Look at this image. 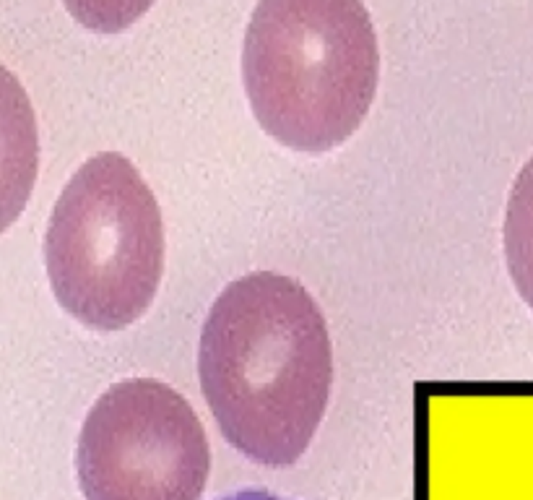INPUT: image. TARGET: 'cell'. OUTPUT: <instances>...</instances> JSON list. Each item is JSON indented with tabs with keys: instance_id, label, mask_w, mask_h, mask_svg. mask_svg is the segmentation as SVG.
Here are the masks:
<instances>
[{
	"instance_id": "cell-1",
	"label": "cell",
	"mask_w": 533,
	"mask_h": 500,
	"mask_svg": "<svg viewBox=\"0 0 533 500\" xmlns=\"http://www.w3.org/2000/svg\"><path fill=\"white\" fill-rule=\"evenodd\" d=\"M198 378L232 446L263 467H292L330 396L333 355L320 305L283 274L234 279L208 310Z\"/></svg>"
},
{
	"instance_id": "cell-2",
	"label": "cell",
	"mask_w": 533,
	"mask_h": 500,
	"mask_svg": "<svg viewBox=\"0 0 533 500\" xmlns=\"http://www.w3.org/2000/svg\"><path fill=\"white\" fill-rule=\"evenodd\" d=\"M380 78L362 0H258L242 47V84L271 139L323 154L367 118Z\"/></svg>"
},
{
	"instance_id": "cell-3",
	"label": "cell",
	"mask_w": 533,
	"mask_h": 500,
	"mask_svg": "<svg viewBox=\"0 0 533 500\" xmlns=\"http://www.w3.org/2000/svg\"><path fill=\"white\" fill-rule=\"evenodd\" d=\"M55 300L84 326L120 331L151 307L164 271L162 208L122 154L102 152L60 190L44 235Z\"/></svg>"
},
{
	"instance_id": "cell-4",
	"label": "cell",
	"mask_w": 533,
	"mask_h": 500,
	"mask_svg": "<svg viewBox=\"0 0 533 500\" xmlns=\"http://www.w3.org/2000/svg\"><path fill=\"white\" fill-rule=\"evenodd\" d=\"M76 472L84 500H200L211 448L185 396L153 378H131L88 409Z\"/></svg>"
},
{
	"instance_id": "cell-5",
	"label": "cell",
	"mask_w": 533,
	"mask_h": 500,
	"mask_svg": "<svg viewBox=\"0 0 533 500\" xmlns=\"http://www.w3.org/2000/svg\"><path fill=\"white\" fill-rule=\"evenodd\" d=\"M505 258L515 289L533 310V157L523 164L507 198Z\"/></svg>"
},
{
	"instance_id": "cell-6",
	"label": "cell",
	"mask_w": 533,
	"mask_h": 500,
	"mask_svg": "<svg viewBox=\"0 0 533 500\" xmlns=\"http://www.w3.org/2000/svg\"><path fill=\"white\" fill-rule=\"evenodd\" d=\"M63 6L91 32L118 34L138 21L153 6V0H63Z\"/></svg>"
},
{
	"instance_id": "cell-7",
	"label": "cell",
	"mask_w": 533,
	"mask_h": 500,
	"mask_svg": "<svg viewBox=\"0 0 533 500\" xmlns=\"http://www.w3.org/2000/svg\"><path fill=\"white\" fill-rule=\"evenodd\" d=\"M218 500H286L281 495H273L268 490H261V488H250V490H237V492H232V495H224V498Z\"/></svg>"
}]
</instances>
